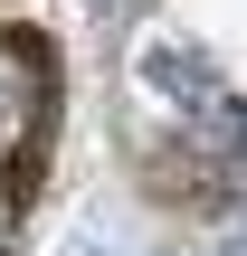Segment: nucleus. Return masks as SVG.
<instances>
[{"instance_id":"nucleus-2","label":"nucleus","mask_w":247,"mask_h":256,"mask_svg":"<svg viewBox=\"0 0 247 256\" xmlns=\"http://www.w3.org/2000/svg\"><path fill=\"white\" fill-rule=\"evenodd\" d=\"M10 228H19V180L0 171V247H10Z\"/></svg>"},{"instance_id":"nucleus-4","label":"nucleus","mask_w":247,"mask_h":256,"mask_svg":"<svg viewBox=\"0 0 247 256\" xmlns=\"http://www.w3.org/2000/svg\"><path fill=\"white\" fill-rule=\"evenodd\" d=\"M228 256H247V228H238V238H228Z\"/></svg>"},{"instance_id":"nucleus-1","label":"nucleus","mask_w":247,"mask_h":256,"mask_svg":"<svg viewBox=\"0 0 247 256\" xmlns=\"http://www.w3.org/2000/svg\"><path fill=\"white\" fill-rule=\"evenodd\" d=\"M48 104H57V66L29 28H0V171H19L48 133Z\"/></svg>"},{"instance_id":"nucleus-3","label":"nucleus","mask_w":247,"mask_h":256,"mask_svg":"<svg viewBox=\"0 0 247 256\" xmlns=\"http://www.w3.org/2000/svg\"><path fill=\"white\" fill-rule=\"evenodd\" d=\"M228 180H238V190H247V133H238V152H228Z\"/></svg>"},{"instance_id":"nucleus-5","label":"nucleus","mask_w":247,"mask_h":256,"mask_svg":"<svg viewBox=\"0 0 247 256\" xmlns=\"http://www.w3.org/2000/svg\"><path fill=\"white\" fill-rule=\"evenodd\" d=\"M105 10H133V0H105Z\"/></svg>"}]
</instances>
